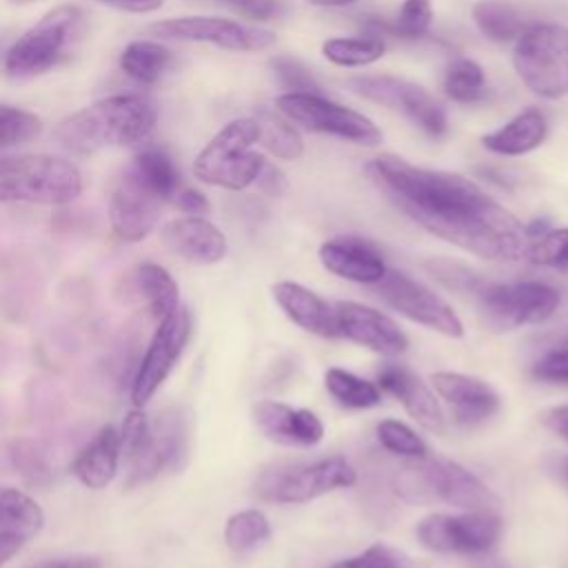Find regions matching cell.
<instances>
[{
    "label": "cell",
    "mask_w": 568,
    "mask_h": 568,
    "mask_svg": "<svg viewBox=\"0 0 568 568\" xmlns=\"http://www.w3.org/2000/svg\"><path fill=\"white\" fill-rule=\"evenodd\" d=\"M333 308L339 337H346L386 357L402 355L408 348L406 333L382 311L357 302H337Z\"/></svg>",
    "instance_id": "cell-17"
},
{
    "label": "cell",
    "mask_w": 568,
    "mask_h": 568,
    "mask_svg": "<svg viewBox=\"0 0 568 568\" xmlns=\"http://www.w3.org/2000/svg\"><path fill=\"white\" fill-rule=\"evenodd\" d=\"M473 20L486 38L497 40V42L515 40L528 27L524 16L515 7L506 4V2H497V0L477 2L473 7Z\"/></svg>",
    "instance_id": "cell-32"
},
{
    "label": "cell",
    "mask_w": 568,
    "mask_h": 568,
    "mask_svg": "<svg viewBox=\"0 0 568 568\" xmlns=\"http://www.w3.org/2000/svg\"><path fill=\"white\" fill-rule=\"evenodd\" d=\"M82 11L73 4H60L47 11L38 24L20 36L7 51L4 69L13 78H29L51 69L67 44L80 33Z\"/></svg>",
    "instance_id": "cell-8"
},
{
    "label": "cell",
    "mask_w": 568,
    "mask_h": 568,
    "mask_svg": "<svg viewBox=\"0 0 568 568\" xmlns=\"http://www.w3.org/2000/svg\"><path fill=\"white\" fill-rule=\"evenodd\" d=\"M42 526L44 513L33 497L18 488L0 486V530L16 532L29 541Z\"/></svg>",
    "instance_id": "cell-30"
},
{
    "label": "cell",
    "mask_w": 568,
    "mask_h": 568,
    "mask_svg": "<svg viewBox=\"0 0 568 568\" xmlns=\"http://www.w3.org/2000/svg\"><path fill=\"white\" fill-rule=\"evenodd\" d=\"M433 22L430 0H404L397 18L393 22L373 20L368 27L371 36H393V38H422Z\"/></svg>",
    "instance_id": "cell-37"
},
{
    "label": "cell",
    "mask_w": 568,
    "mask_h": 568,
    "mask_svg": "<svg viewBox=\"0 0 568 568\" xmlns=\"http://www.w3.org/2000/svg\"><path fill=\"white\" fill-rule=\"evenodd\" d=\"M375 295L410 322H417L430 331H437L448 337H462L464 324L453 311V306L433 293L422 282L413 280L410 275L386 268L384 277L375 282Z\"/></svg>",
    "instance_id": "cell-12"
},
{
    "label": "cell",
    "mask_w": 568,
    "mask_h": 568,
    "mask_svg": "<svg viewBox=\"0 0 568 568\" xmlns=\"http://www.w3.org/2000/svg\"><path fill=\"white\" fill-rule=\"evenodd\" d=\"M82 193L75 164L53 155H18L0 160V202L69 204Z\"/></svg>",
    "instance_id": "cell-4"
},
{
    "label": "cell",
    "mask_w": 568,
    "mask_h": 568,
    "mask_svg": "<svg viewBox=\"0 0 568 568\" xmlns=\"http://www.w3.org/2000/svg\"><path fill=\"white\" fill-rule=\"evenodd\" d=\"M368 171L397 209L433 235L486 260L528 257L532 242L524 224L468 178L413 166L393 153L373 160Z\"/></svg>",
    "instance_id": "cell-1"
},
{
    "label": "cell",
    "mask_w": 568,
    "mask_h": 568,
    "mask_svg": "<svg viewBox=\"0 0 568 568\" xmlns=\"http://www.w3.org/2000/svg\"><path fill=\"white\" fill-rule=\"evenodd\" d=\"M433 386L453 408V419L462 426L484 424L499 408V395L479 377L439 371L433 375Z\"/></svg>",
    "instance_id": "cell-18"
},
{
    "label": "cell",
    "mask_w": 568,
    "mask_h": 568,
    "mask_svg": "<svg viewBox=\"0 0 568 568\" xmlns=\"http://www.w3.org/2000/svg\"><path fill=\"white\" fill-rule=\"evenodd\" d=\"M11 2H20L22 4V2H31V0H11Z\"/></svg>",
    "instance_id": "cell-55"
},
{
    "label": "cell",
    "mask_w": 568,
    "mask_h": 568,
    "mask_svg": "<svg viewBox=\"0 0 568 568\" xmlns=\"http://www.w3.org/2000/svg\"><path fill=\"white\" fill-rule=\"evenodd\" d=\"M377 382H379L382 390L390 393L393 397H397L404 404V408L417 424H422L424 428H428L433 433L444 430V413H442L435 395L413 371H408L406 366H399V364H386L379 368Z\"/></svg>",
    "instance_id": "cell-22"
},
{
    "label": "cell",
    "mask_w": 568,
    "mask_h": 568,
    "mask_svg": "<svg viewBox=\"0 0 568 568\" xmlns=\"http://www.w3.org/2000/svg\"><path fill=\"white\" fill-rule=\"evenodd\" d=\"M528 373L537 382L568 386V320L532 339Z\"/></svg>",
    "instance_id": "cell-28"
},
{
    "label": "cell",
    "mask_w": 568,
    "mask_h": 568,
    "mask_svg": "<svg viewBox=\"0 0 568 568\" xmlns=\"http://www.w3.org/2000/svg\"><path fill=\"white\" fill-rule=\"evenodd\" d=\"M326 568H428V564L410 557L408 552L386 546V544H375L366 548L364 552L335 561Z\"/></svg>",
    "instance_id": "cell-40"
},
{
    "label": "cell",
    "mask_w": 568,
    "mask_h": 568,
    "mask_svg": "<svg viewBox=\"0 0 568 568\" xmlns=\"http://www.w3.org/2000/svg\"><path fill=\"white\" fill-rule=\"evenodd\" d=\"M158 122V104L142 93L104 98L60 122L58 144L75 155L144 142Z\"/></svg>",
    "instance_id": "cell-2"
},
{
    "label": "cell",
    "mask_w": 568,
    "mask_h": 568,
    "mask_svg": "<svg viewBox=\"0 0 568 568\" xmlns=\"http://www.w3.org/2000/svg\"><path fill=\"white\" fill-rule=\"evenodd\" d=\"M348 89L371 102L406 113L428 135L439 138L446 133L448 122L444 109L419 84L393 75H359L348 80Z\"/></svg>",
    "instance_id": "cell-14"
},
{
    "label": "cell",
    "mask_w": 568,
    "mask_h": 568,
    "mask_svg": "<svg viewBox=\"0 0 568 568\" xmlns=\"http://www.w3.org/2000/svg\"><path fill=\"white\" fill-rule=\"evenodd\" d=\"M253 422L266 439L282 446H315L324 437V424L313 410L273 399L253 406Z\"/></svg>",
    "instance_id": "cell-19"
},
{
    "label": "cell",
    "mask_w": 568,
    "mask_h": 568,
    "mask_svg": "<svg viewBox=\"0 0 568 568\" xmlns=\"http://www.w3.org/2000/svg\"><path fill=\"white\" fill-rule=\"evenodd\" d=\"M131 169L164 202L180 191V173L162 146H144L133 155Z\"/></svg>",
    "instance_id": "cell-31"
},
{
    "label": "cell",
    "mask_w": 568,
    "mask_h": 568,
    "mask_svg": "<svg viewBox=\"0 0 568 568\" xmlns=\"http://www.w3.org/2000/svg\"><path fill=\"white\" fill-rule=\"evenodd\" d=\"M324 384L326 390L348 408H371L382 402V393L373 382H366L344 368H328Z\"/></svg>",
    "instance_id": "cell-36"
},
{
    "label": "cell",
    "mask_w": 568,
    "mask_h": 568,
    "mask_svg": "<svg viewBox=\"0 0 568 568\" xmlns=\"http://www.w3.org/2000/svg\"><path fill=\"white\" fill-rule=\"evenodd\" d=\"M393 488L410 504L444 501L464 510L499 506V499L470 470L446 457H410L395 470Z\"/></svg>",
    "instance_id": "cell-3"
},
{
    "label": "cell",
    "mask_w": 568,
    "mask_h": 568,
    "mask_svg": "<svg viewBox=\"0 0 568 568\" xmlns=\"http://www.w3.org/2000/svg\"><path fill=\"white\" fill-rule=\"evenodd\" d=\"M173 204H175L180 211L189 213V215H202V213L209 211V200H206V195H204L202 191H197V189H191V186L180 189V191L173 195Z\"/></svg>",
    "instance_id": "cell-46"
},
{
    "label": "cell",
    "mask_w": 568,
    "mask_h": 568,
    "mask_svg": "<svg viewBox=\"0 0 568 568\" xmlns=\"http://www.w3.org/2000/svg\"><path fill=\"white\" fill-rule=\"evenodd\" d=\"M271 535L268 519L260 510H240L229 517L224 526V541L235 552L257 548Z\"/></svg>",
    "instance_id": "cell-39"
},
{
    "label": "cell",
    "mask_w": 568,
    "mask_h": 568,
    "mask_svg": "<svg viewBox=\"0 0 568 568\" xmlns=\"http://www.w3.org/2000/svg\"><path fill=\"white\" fill-rule=\"evenodd\" d=\"M162 242L191 264H217L226 255L224 233L200 215H184L162 226Z\"/></svg>",
    "instance_id": "cell-20"
},
{
    "label": "cell",
    "mask_w": 568,
    "mask_h": 568,
    "mask_svg": "<svg viewBox=\"0 0 568 568\" xmlns=\"http://www.w3.org/2000/svg\"><path fill=\"white\" fill-rule=\"evenodd\" d=\"M95 2L120 9V11H129V13H151L160 9L164 0H95Z\"/></svg>",
    "instance_id": "cell-49"
},
{
    "label": "cell",
    "mask_w": 568,
    "mask_h": 568,
    "mask_svg": "<svg viewBox=\"0 0 568 568\" xmlns=\"http://www.w3.org/2000/svg\"><path fill=\"white\" fill-rule=\"evenodd\" d=\"M162 204L164 200L129 166L111 193L109 217L113 233L124 242L144 240L155 229Z\"/></svg>",
    "instance_id": "cell-16"
},
{
    "label": "cell",
    "mask_w": 568,
    "mask_h": 568,
    "mask_svg": "<svg viewBox=\"0 0 568 568\" xmlns=\"http://www.w3.org/2000/svg\"><path fill=\"white\" fill-rule=\"evenodd\" d=\"M248 20H277L288 11L286 0H217Z\"/></svg>",
    "instance_id": "cell-45"
},
{
    "label": "cell",
    "mask_w": 568,
    "mask_h": 568,
    "mask_svg": "<svg viewBox=\"0 0 568 568\" xmlns=\"http://www.w3.org/2000/svg\"><path fill=\"white\" fill-rule=\"evenodd\" d=\"M377 439L379 444L402 457H424L428 455L426 442L404 422L399 419H382L377 424Z\"/></svg>",
    "instance_id": "cell-42"
},
{
    "label": "cell",
    "mask_w": 568,
    "mask_h": 568,
    "mask_svg": "<svg viewBox=\"0 0 568 568\" xmlns=\"http://www.w3.org/2000/svg\"><path fill=\"white\" fill-rule=\"evenodd\" d=\"M36 568H100L95 557H64V559H49L38 564Z\"/></svg>",
    "instance_id": "cell-50"
},
{
    "label": "cell",
    "mask_w": 568,
    "mask_h": 568,
    "mask_svg": "<svg viewBox=\"0 0 568 568\" xmlns=\"http://www.w3.org/2000/svg\"><path fill=\"white\" fill-rule=\"evenodd\" d=\"M257 138L260 126L255 118H240L229 122L197 153L193 162L195 178L229 191H242L251 186L266 164L262 153L251 149Z\"/></svg>",
    "instance_id": "cell-5"
},
{
    "label": "cell",
    "mask_w": 568,
    "mask_h": 568,
    "mask_svg": "<svg viewBox=\"0 0 568 568\" xmlns=\"http://www.w3.org/2000/svg\"><path fill=\"white\" fill-rule=\"evenodd\" d=\"M528 260L559 273H568V226L550 229L546 235L535 240L530 244Z\"/></svg>",
    "instance_id": "cell-43"
},
{
    "label": "cell",
    "mask_w": 568,
    "mask_h": 568,
    "mask_svg": "<svg viewBox=\"0 0 568 568\" xmlns=\"http://www.w3.org/2000/svg\"><path fill=\"white\" fill-rule=\"evenodd\" d=\"M548 133V124L541 111L526 109L508 120L497 131L481 138V144L497 155H524L535 151Z\"/></svg>",
    "instance_id": "cell-27"
},
{
    "label": "cell",
    "mask_w": 568,
    "mask_h": 568,
    "mask_svg": "<svg viewBox=\"0 0 568 568\" xmlns=\"http://www.w3.org/2000/svg\"><path fill=\"white\" fill-rule=\"evenodd\" d=\"M120 459L126 466V486L142 484L160 475V464L153 455L151 444V422L142 408L126 413L120 428Z\"/></svg>",
    "instance_id": "cell-24"
},
{
    "label": "cell",
    "mask_w": 568,
    "mask_h": 568,
    "mask_svg": "<svg viewBox=\"0 0 568 568\" xmlns=\"http://www.w3.org/2000/svg\"><path fill=\"white\" fill-rule=\"evenodd\" d=\"M513 67L535 95L564 98L568 93V29L555 22L528 24L515 42Z\"/></svg>",
    "instance_id": "cell-6"
},
{
    "label": "cell",
    "mask_w": 568,
    "mask_h": 568,
    "mask_svg": "<svg viewBox=\"0 0 568 568\" xmlns=\"http://www.w3.org/2000/svg\"><path fill=\"white\" fill-rule=\"evenodd\" d=\"M320 262L333 275L357 284H375L386 273L382 253L371 242L353 235L326 240L320 246Z\"/></svg>",
    "instance_id": "cell-21"
},
{
    "label": "cell",
    "mask_w": 568,
    "mask_h": 568,
    "mask_svg": "<svg viewBox=\"0 0 568 568\" xmlns=\"http://www.w3.org/2000/svg\"><path fill=\"white\" fill-rule=\"evenodd\" d=\"M42 129V122L36 113H29L18 106L0 104V151L27 144Z\"/></svg>",
    "instance_id": "cell-41"
},
{
    "label": "cell",
    "mask_w": 568,
    "mask_h": 568,
    "mask_svg": "<svg viewBox=\"0 0 568 568\" xmlns=\"http://www.w3.org/2000/svg\"><path fill=\"white\" fill-rule=\"evenodd\" d=\"M415 535L433 552L481 555L495 548L501 537V519L495 510H466L459 515L435 513L424 517Z\"/></svg>",
    "instance_id": "cell-11"
},
{
    "label": "cell",
    "mask_w": 568,
    "mask_h": 568,
    "mask_svg": "<svg viewBox=\"0 0 568 568\" xmlns=\"http://www.w3.org/2000/svg\"><path fill=\"white\" fill-rule=\"evenodd\" d=\"M384 40L379 36L331 38L322 44V53L337 67H366L384 55Z\"/></svg>",
    "instance_id": "cell-35"
},
{
    "label": "cell",
    "mask_w": 568,
    "mask_h": 568,
    "mask_svg": "<svg viewBox=\"0 0 568 568\" xmlns=\"http://www.w3.org/2000/svg\"><path fill=\"white\" fill-rule=\"evenodd\" d=\"M129 288L146 306L155 322H162L180 306L178 282L164 266L155 262L138 264L131 273Z\"/></svg>",
    "instance_id": "cell-26"
},
{
    "label": "cell",
    "mask_w": 568,
    "mask_h": 568,
    "mask_svg": "<svg viewBox=\"0 0 568 568\" xmlns=\"http://www.w3.org/2000/svg\"><path fill=\"white\" fill-rule=\"evenodd\" d=\"M191 337V313L178 306L169 317L158 322V328L142 355L138 373L131 384V402L142 408L164 384L175 368Z\"/></svg>",
    "instance_id": "cell-13"
},
{
    "label": "cell",
    "mask_w": 568,
    "mask_h": 568,
    "mask_svg": "<svg viewBox=\"0 0 568 568\" xmlns=\"http://www.w3.org/2000/svg\"><path fill=\"white\" fill-rule=\"evenodd\" d=\"M151 31L164 40H186V42H211L229 51H262L275 42V33L260 27H248L226 18L211 16H189L171 18L151 24Z\"/></svg>",
    "instance_id": "cell-15"
},
{
    "label": "cell",
    "mask_w": 568,
    "mask_h": 568,
    "mask_svg": "<svg viewBox=\"0 0 568 568\" xmlns=\"http://www.w3.org/2000/svg\"><path fill=\"white\" fill-rule=\"evenodd\" d=\"M539 419L546 428H550L555 435H559L561 439L568 442V404L550 406V408L541 410Z\"/></svg>",
    "instance_id": "cell-47"
},
{
    "label": "cell",
    "mask_w": 568,
    "mask_h": 568,
    "mask_svg": "<svg viewBox=\"0 0 568 568\" xmlns=\"http://www.w3.org/2000/svg\"><path fill=\"white\" fill-rule=\"evenodd\" d=\"M481 568H508V566H504V564H499V561H486Z\"/></svg>",
    "instance_id": "cell-53"
},
{
    "label": "cell",
    "mask_w": 568,
    "mask_h": 568,
    "mask_svg": "<svg viewBox=\"0 0 568 568\" xmlns=\"http://www.w3.org/2000/svg\"><path fill=\"white\" fill-rule=\"evenodd\" d=\"M477 304L486 324L495 331H510L524 324L546 322L559 306L561 295L546 282H510L479 286Z\"/></svg>",
    "instance_id": "cell-9"
},
{
    "label": "cell",
    "mask_w": 568,
    "mask_h": 568,
    "mask_svg": "<svg viewBox=\"0 0 568 568\" xmlns=\"http://www.w3.org/2000/svg\"><path fill=\"white\" fill-rule=\"evenodd\" d=\"M273 297L282 313L300 328L320 337H339L335 308L328 306L317 293L297 282H277L273 286Z\"/></svg>",
    "instance_id": "cell-23"
},
{
    "label": "cell",
    "mask_w": 568,
    "mask_h": 568,
    "mask_svg": "<svg viewBox=\"0 0 568 568\" xmlns=\"http://www.w3.org/2000/svg\"><path fill=\"white\" fill-rule=\"evenodd\" d=\"M564 479H566V484H568V462H566V466H564Z\"/></svg>",
    "instance_id": "cell-54"
},
{
    "label": "cell",
    "mask_w": 568,
    "mask_h": 568,
    "mask_svg": "<svg viewBox=\"0 0 568 568\" xmlns=\"http://www.w3.org/2000/svg\"><path fill=\"white\" fill-rule=\"evenodd\" d=\"M271 67L284 89L288 93H320V87L311 71L295 58L288 55H277L271 60Z\"/></svg>",
    "instance_id": "cell-44"
},
{
    "label": "cell",
    "mask_w": 568,
    "mask_h": 568,
    "mask_svg": "<svg viewBox=\"0 0 568 568\" xmlns=\"http://www.w3.org/2000/svg\"><path fill=\"white\" fill-rule=\"evenodd\" d=\"M275 106L288 122L300 124L306 131L335 135L364 146H377L382 142V133L373 120L331 102L320 93H282L277 95Z\"/></svg>",
    "instance_id": "cell-10"
},
{
    "label": "cell",
    "mask_w": 568,
    "mask_h": 568,
    "mask_svg": "<svg viewBox=\"0 0 568 568\" xmlns=\"http://www.w3.org/2000/svg\"><path fill=\"white\" fill-rule=\"evenodd\" d=\"M189 417L182 408H164L151 422V444L160 470H180L189 457Z\"/></svg>",
    "instance_id": "cell-29"
},
{
    "label": "cell",
    "mask_w": 568,
    "mask_h": 568,
    "mask_svg": "<svg viewBox=\"0 0 568 568\" xmlns=\"http://www.w3.org/2000/svg\"><path fill=\"white\" fill-rule=\"evenodd\" d=\"M24 544H27L24 537H20V535H16V532L0 530V566H2L4 561H9Z\"/></svg>",
    "instance_id": "cell-51"
},
{
    "label": "cell",
    "mask_w": 568,
    "mask_h": 568,
    "mask_svg": "<svg viewBox=\"0 0 568 568\" xmlns=\"http://www.w3.org/2000/svg\"><path fill=\"white\" fill-rule=\"evenodd\" d=\"M255 182H257V186H260L264 193H268V195H280V193L286 191V180H284L282 171H277V169L271 166V164H264V169L260 171V175H257Z\"/></svg>",
    "instance_id": "cell-48"
},
{
    "label": "cell",
    "mask_w": 568,
    "mask_h": 568,
    "mask_svg": "<svg viewBox=\"0 0 568 568\" xmlns=\"http://www.w3.org/2000/svg\"><path fill=\"white\" fill-rule=\"evenodd\" d=\"M260 138L257 142L280 160H297L304 153V142L291 122L275 115L268 109H260L257 115Z\"/></svg>",
    "instance_id": "cell-34"
},
{
    "label": "cell",
    "mask_w": 568,
    "mask_h": 568,
    "mask_svg": "<svg viewBox=\"0 0 568 568\" xmlns=\"http://www.w3.org/2000/svg\"><path fill=\"white\" fill-rule=\"evenodd\" d=\"M444 91L455 102H477L486 95L484 69L468 58H457L444 73Z\"/></svg>",
    "instance_id": "cell-38"
},
{
    "label": "cell",
    "mask_w": 568,
    "mask_h": 568,
    "mask_svg": "<svg viewBox=\"0 0 568 568\" xmlns=\"http://www.w3.org/2000/svg\"><path fill=\"white\" fill-rule=\"evenodd\" d=\"M357 481L355 468L342 455H326L313 462H293L264 468L253 493L262 501L302 504L337 488H348Z\"/></svg>",
    "instance_id": "cell-7"
},
{
    "label": "cell",
    "mask_w": 568,
    "mask_h": 568,
    "mask_svg": "<svg viewBox=\"0 0 568 568\" xmlns=\"http://www.w3.org/2000/svg\"><path fill=\"white\" fill-rule=\"evenodd\" d=\"M120 430H115L113 426H104L78 453L71 473L82 486L91 490H102L115 479L120 468Z\"/></svg>",
    "instance_id": "cell-25"
},
{
    "label": "cell",
    "mask_w": 568,
    "mask_h": 568,
    "mask_svg": "<svg viewBox=\"0 0 568 568\" xmlns=\"http://www.w3.org/2000/svg\"><path fill=\"white\" fill-rule=\"evenodd\" d=\"M308 4H315V7H344V4H351L355 0H306Z\"/></svg>",
    "instance_id": "cell-52"
},
{
    "label": "cell",
    "mask_w": 568,
    "mask_h": 568,
    "mask_svg": "<svg viewBox=\"0 0 568 568\" xmlns=\"http://www.w3.org/2000/svg\"><path fill=\"white\" fill-rule=\"evenodd\" d=\"M169 64H171V51L149 40L131 42L120 55L122 71L144 84H153L166 71Z\"/></svg>",
    "instance_id": "cell-33"
}]
</instances>
